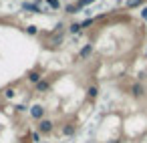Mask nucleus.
Here are the masks:
<instances>
[{
	"label": "nucleus",
	"instance_id": "obj_1",
	"mask_svg": "<svg viewBox=\"0 0 147 143\" xmlns=\"http://www.w3.org/2000/svg\"><path fill=\"white\" fill-rule=\"evenodd\" d=\"M30 117L36 119V121H42L45 119V107L42 105H32L30 107Z\"/></svg>",
	"mask_w": 147,
	"mask_h": 143
},
{
	"label": "nucleus",
	"instance_id": "obj_2",
	"mask_svg": "<svg viewBox=\"0 0 147 143\" xmlns=\"http://www.w3.org/2000/svg\"><path fill=\"white\" fill-rule=\"evenodd\" d=\"M22 10L24 12H32V14H40L42 12V8L36 2H22Z\"/></svg>",
	"mask_w": 147,
	"mask_h": 143
},
{
	"label": "nucleus",
	"instance_id": "obj_3",
	"mask_svg": "<svg viewBox=\"0 0 147 143\" xmlns=\"http://www.w3.org/2000/svg\"><path fill=\"white\" fill-rule=\"evenodd\" d=\"M51 131H53V121H49V119L38 121V133H51Z\"/></svg>",
	"mask_w": 147,
	"mask_h": 143
},
{
	"label": "nucleus",
	"instance_id": "obj_4",
	"mask_svg": "<svg viewBox=\"0 0 147 143\" xmlns=\"http://www.w3.org/2000/svg\"><path fill=\"white\" fill-rule=\"evenodd\" d=\"M131 93H133V97H143L145 95V87L141 83H133L131 85Z\"/></svg>",
	"mask_w": 147,
	"mask_h": 143
},
{
	"label": "nucleus",
	"instance_id": "obj_5",
	"mask_svg": "<svg viewBox=\"0 0 147 143\" xmlns=\"http://www.w3.org/2000/svg\"><path fill=\"white\" fill-rule=\"evenodd\" d=\"M26 79H28V83H32V85H36V83H40V81H42V77H40V73H38V71H30Z\"/></svg>",
	"mask_w": 147,
	"mask_h": 143
},
{
	"label": "nucleus",
	"instance_id": "obj_6",
	"mask_svg": "<svg viewBox=\"0 0 147 143\" xmlns=\"http://www.w3.org/2000/svg\"><path fill=\"white\" fill-rule=\"evenodd\" d=\"M91 53H93V45L89 42V45H85V47H83V49L79 51V59H87V57H89Z\"/></svg>",
	"mask_w": 147,
	"mask_h": 143
},
{
	"label": "nucleus",
	"instance_id": "obj_7",
	"mask_svg": "<svg viewBox=\"0 0 147 143\" xmlns=\"http://www.w3.org/2000/svg\"><path fill=\"white\" fill-rule=\"evenodd\" d=\"M34 87H36V91H38V93H45V91H49V89H51V83H49V81H40V83H36Z\"/></svg>",
	"mask_w": 147,
	"mask_h": 143
},
{
	"label": "nucleus",
	"instance_id": "obj_8",
	"mask_svg": "<svg viewBox=\"0 0 147 143\" xmlns=\"http://www.w3.org/2000/svg\"><path fill=\"white\" fill-rule=\"evenodd\" d=\"M145 0H127L125 2V8H135V6H139V4H143Z\"/></svg>",
	"mask_w": 147,
	"mask_h": 143
},
{
	"label": "nucleus",
	"instance_id": "obj_9",
	"mask_svg": "<svg viewBox=\"0 0 147 143\" xmlns=\"http://www.w3.org/2000/svg\"><path fill=\"white\" fill-rule=\"evenodd\" d=\"M97 95H99V89H97V87H89V89H87V97H89V99H95Z\"/></svg>",
	"mask_w": 147,
	"mask_h": 143
},
{
	"label": "nucleus",
	"instance_id": "obj_10",
	"mask_svg": "<svg viewBox=\"0 0 147 143\" xmlns=\"http://www.w3.org/2000/svg\"><path fill=\"white\" fill-rule=\"evenodd\" d=\"M63 42H65L63 34H55V36H53V47H59V45H63Z\"/></svg>",
	"mask_w": 147,
	"mask_h": 143
},
{
	"label": "nucleus",
	"instance_id": "obj_11",
	"mask_svg": "<svg viewBox=\"0 0 147 143\" xmlns=\"http://www.w3.org/2000/svg\"><path fill=\"white\" fill-rule=\"evenodd\" d=\"M65 10H67V14H77V12H79V6H77V4H69Z\"/></svg>",
	"mask_w": 147,
	"mask_h": 143
},
{
	"label": "nucleus",
	"instance_id": "obj_12",
	"mask_svg": "<svg viewBox=\"0 0 147 143\" xmlns=\"http://www.w3.org/2000/svg\"><path fill=\"white\" fill-rule=\"evenodd\" d=\"M91 2H95V0H79V2H75V4H77V6H79V10H81V8H85V6H89Z\"/></svg>",
	"mask_w": 147,
	"mask_h": 143
},
{
	"label": "nucleus",
	"instance_id": "obj_13",
	"mask_svg": "<svg viewBox=\"0 0 147 143\" xmlns=\"http://www.w3.org/2000/svg\"><path fill=\"white\" fill-rule=\"evenodd\" d=\"M47 4H49L51 8H55V10L61 8V2H59V0H47Z\"/></svg>",
	"mask_w": 147,
	"mask_h": 143
},
{
	"label": "nucleus",
	"instance_id": "obj_14",
	"mask_svg": "<svg viewBox=\"0 0 147 143\" xmlns=\"http://www.w3.org/2000/svg\"><path fill=\"white\" fill-rule=\"evenodd\" d=\"M69 30H71V32H73V34H77V32H81V24H79V22H73V24H71V28H69Z\"/></svg>",
	"mask_w": 147,
	"mask_h": 143
},
{
	"label": "nucleus",
	"instance_id": "obj_15",
	"mask_svg": "<svg viewBox=\"0 0 147 143\" xmlns=\"http://www.w3.org/2000/svg\"><path fill=\"white\" fill-rule=\"evenodd\" d=\"M14 95H16V91H14V89H12V87H8V89H6V91H4V97H6V99H12V97H14Z\"/></svg>",
	"mask_w": 147,
	"mask_h": 143
},
{
	"label": "nucleus",
	"instance_id": "obj_16",
	"mask_svg": "<svg viewBox=\"0 0 147 143\" xmlns=\"http://www.w3.org/2000/svg\"><path fill=\"white\" fill-rule=\"evenodd\" d=\"M26 32H28V34H30V36H34V34H36V32H38V28H36V26H34V24H30V26H26Z\"/></svg>",
	"mask_w": 147,
	"mask_h": 143
},
{
	"label": "nucleus",
	"instance_id": "obj_17",
	"mask_svg": "<svg viewBox=\"0 0 147 143\" xmlns=\"http://www.w3.org/2000/svg\"><path fill=\"white\" fill-rule=\"evenodd\" d=\"M63 133H65V135H73V133H75V127H73V125H65Z\"/></svg>",
	"mask_w": 147,
	"mask_h": 143
},
{
	"label": "nucleus",
	"instance_id": "obj_18",
	"mask_svg": "<svg viewBox=\"0 0 147 143\" xmlns=\"http://www.w3.org/2000/svg\"><path fill=\"white\" fill-rule=\"evenodd\" d=\"M30 139H32V143H40V133H38V131L30 133Z\"/></svg>",
	"mask_w": 147,
	"mask_h": 143
},
{
	"label": "nucleus",
	"instance_id": "obj_19",
	"mask_svg": "<svg viewBox=\"0 0 147 143\" xmlns=\"http://www.w3.org/2000/svg\"><path fill=\"white\" fill-rule=\"evenodd\" d=\"M14 109H16L18 113H24V111H30V109H28L26 105H14Z\"/></svg>",
	"mask_w": 147,
	"mask_h": 143
},
{
	"label": "nucleus",
	"instance_id": "obj_20",
	"mask_svg": "<svg viewBox=\"0 0 147 143\" xmlns=\"http://www.w3.org/2000/svg\"><path fill=\"white\" fill-rule=\"evenodd\" d=\"M141 18H145V20H147V6H145V8H141Z\"/></svg>",
	"mask_w": 147,
	"mask_h": 143
},
{
	"label": "nucleus",
	"instance_id": "obj_21",
	"mask_svg": "<svg viewBox=\"0 0 147 143\" xmlns=\"http://www.w3.org/2000/svg\"><path fill=\"white\" fill-rule=\"evenodd\" d=\"M107 143H119V141H107Z\"/></svg>",
	"mask_w": 147,
	"mask_h": 143
},
{
	"label": "nucleus",
	"instance_id": "obj_22",
	"mask_svg": "<svg viewBox=\"0 0 147 143\" xmlns=\"http://www.w3.org/2000/svg\"><path fill=\"white\" fill-rule=\"evenodd\" d=\"M145 57H147V53H145Z\"/></svg>",
	"mask_w": 147,
	"mask_h": 143
}]
</instances>
